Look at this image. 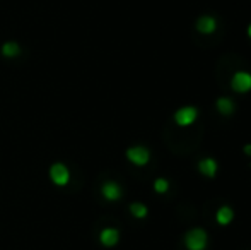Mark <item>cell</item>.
<instances>
[{
    "instance_id": "6da1fadb",
    "label": "cell",
    "mask_w": 251,
    "mask_h": 250,
    "mask_svg": "<svg viewBox=\"0 0 251 250\" xmlns=\"http://www.w3.org/2000/svg\"><path fill=\"white\" fill-rule=\"evenodd\" d=\"M208 244L207 231L201 230V228H193L186 233L185 237V245L188 250H205Z\"/></svg>"
},
{
    "instance_id": "7a4b0ae2",
    "label": "cell",
    "mask_w": 251,
    "mask_h": 250,
    "mask_svg": "<svg viewBox=\"0 0 251 250\" xmlns=\"http://www.w3.org/2000/svg\"><path fill=\"white\" fill-rule=\"evenodd\" d=\"M199 118V110L195 107H181L175 113V122L179 127H188Z\"/></svg>"
},
{
    "instance_id": "3957f363",
    "label": "cell",
    "mask_w": 251,
    "mask_h": 250,
    "mask_svg": "<svg viewBox=\"0 0 251 250\" xmlns=\"http://www.w3.org/2000/svg\"><path fill=\"white\" fill-rule=\"evenodd\" d=\"M126 158H128L133 165H137V167H144V165L149 163L151 153H149V149L144 146H133L126 151Z\"/></svg>"
},
{
    "instance_id": "277c9868",
    "label": "cell",
    "mask_w": 251,
    "mask_h": 250,
    "mask_svg": "<svg viewBox=\"0 0 251 250\" xmlns=\"http://www.w3.org/2000/svg\"><path fill=\"white\" fill-rule=\"evenodd\" d=\"M50 178H51V182L55 185L63 187V185H67V184H69V180H70L69 168H67L65 165H62V163H55L50 168Z\"/></svg>"
},
{
    "instance_id": "5b68a950",
    "label": "cell",
    "mask_w": 251,
    "mask_h": 250,
    "mask_svg": "<svg viewBox=\"0 0 251 250\" xmlns=\"http://www.w3.org/2000/svg\"><path fill=\"white\" fill-rule=\"evenodd\" d=\"M231 87L236 93H248V91H251V74L236 72L231 79Z\"/></svg>"
},
{
    "instance_id": "8992f818",
    "label": "cell",
    "mask_w": 251,
    "mask_h": 250,
    "mask_svg": "<svg viewBox=\"0 0 251 250\" xmlns=\"http://www.w3.org/2000/svg\"><path fill=\"white\" fill-rule=\"evenodd\" d=\"M100 240L104 247H115L120 240V231L116 228H104L100 235Z\"/></svg>"
},
{
    "instance_id": "52a82bcc",
    "label": "cell",
    "mask_w": 251,
    "mask_h": 250,
    "mask_svg": "<svg viewBox=\"0 0 251 250\" xmlns=\"http://www.w3.org/2000/svg\"><path fill=\"white\" fill-rule=\"evenodd\" d=\"M197 29H199L201 34H212L217 29V21L212 16H201L200 19L197 21Z\"/></svg>"
},
{
    "instance_id": "ba28073f",
    "label": "cell",
    "mask_w": 251,
    "mask_h": 250,
    "mask_svg": "<svg viewBox=\"0 0 251 250\" xmlns=\"http://www.w3.org/2000/svg\"><path fill=\"white\" fill-rule=\"evenodd\" d=\"M217 170H219V165H217V161H215L214 158H203V160L199 163V171L201 175H205V177H208V178L215 177Z\"/></svg>"
},
{
    "instance_id": "9c48e42d",
    "label": "cell",
    "mask_w": 251,
    "mask_h": 250,
    "mask_svg": "<svg viewBox=\"0 0 251 250\" xmlns=\"http://www.w3.org/2000/svg\"><path fill=\"white\" fill-rule=\"evenodd\" d=\"M101 192H102V195H104V199H108V200H118L120 197H122V187H120L116 182H106V184L102 185Z\"/></svg>"
},
{
    "instance_id": "30bf717a",
    "label": "cell",
    "mask_w": 251,
    "mask_h": 250,
    "mask_svg": "<svg viewBox=\"0 0 251 250\" xmlns=\"http://www.w3.org/2000/svg\"><path fill=\"white\" fill-rule=\"evenodd\" d=\"M215 220H217L219 224L226 226V224H229L232 220H234V211H232L229 206H221L217 209V213H215Z\"/></svg>"
},
{
    "instance_id": "8fae6325",
    "label": "cell",
    "mask_w": 251,
    "mask_h": 250,
    "mask_svg": "<svg viewBox=\"0 0 251 250\" xmlns=\"http://www.w3.org/2000/svg\"><path fill=\"white\" fill-rule=\"evenodd\" d=\"M215 107H217V110L221 111L222 115H231L232 111H234V101L231 100V98H219L217 103H215Z\"/></svg>"
},
{
    "instance_id": "7c38bea8",
    "label": "cell",
    "mask_w": 251,
    "mask_h": 250,
    "mask_svg": "<svg viewBox=\"0 0 251 250\" xmlns=\"http://www.w3.org/2000/svg\"><path fill=\"white\" fill-rule=\"evenodd\" d=\"M130 213H132L133 216L139 218V220H140V218H146L149 211H147L146 204H142V202H133L132 206H130Z\"/></svg>"
},
{
    "instance_id": "4fadbf2b",
    "label": "cell",
    "mask_w": 251,
    "mask_h": 250,
    "mask_svg": "<svg viewBox=\"0 0 251 250\" xmlns=\"http://www.w3.org/2000/svg\"><path fill=\"white\" fill-rule=\"evenodd\" d=\"M2 54L5 55V57H9V58L16 57V55L19 54V45L14 43V41H9V43H5L2 47Z\"/></svg>"
},
{
    "instance_id": "5bb4252c",
    "label": "cell",
    "mask_w": 251,
    "mask_h": 250,
    "mask_svg": "<svg viewBox=\"0 0 251 250\" xmlns=\"http://www.w3.org/2000/svg\"><path fill=\"white\" fill-rule=\"evenodd\" d=\"M169 189V182L166 180V178H157V180L154 182V190L157 194H166Z\"/></svg>"
},
{
    "instance_id": "9a60e30c",
    "label": "cell",
    "mask_w": 251,
    "mask_h": 250,
    "mask_svg": "<svg viewBox=\"0 0 251 250\" xmlns=\"http://www.w3.org/2000/svg\"><path fill=\"white\" fill-rule=\"evenodd\" d=\"M245 154H246V156H251V144L245 146Z\"/></svg>"
},
{
    "instance_id": "2e32d148",
    "label": "cell",
    "mask_w": 251,
    "mask_h": 250,
    "mask_svg": "<svg viewBox=\"0 0 251 250\" xmlns=\"http://www.w3.org/2000/svg\"><path fill=\"white\" fill-rule=\"evenodd\" d=\"M248 36L251 38V24H250V26H248Z\"/></svg>"
}]
</instances>
